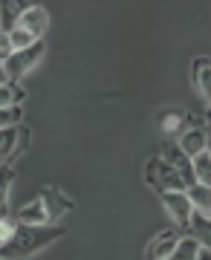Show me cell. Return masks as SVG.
I'll return each mask as SVG.
<instances>
[{
	"label": "cell",
	"instance_id": "obj_20",
	"mask_svg": "<svg viewBox=\"0 0 211 260\" xmlns=\"http://www.w3.org/2000/svg\"><path fill=\"white\" fill-rule=\"evenodd\" d=\"M159 121H162V130H165L168 136H174V133H179L185 124V113L179 110H165L162 116H159Z\"/></svg>",
	"mask_w": 211,
	"mask_h": 260
},
{
	"label": "cell",
	"instance_id": "obj_10",
	"mask_svg": "<svg viewBox=\"0 0 211 260\" xmlns=\"http://www.w3.org/2000/svg\"><path fill=\"white\" fill-rule=\"evenodd\" d=\"M41 200H44V208H46V217H49V223H55L61 214L73 208V203H70V200H67L61 191H58V188H44Z\"/></svg>",
	"mask_w": 211,
	"mask_h": 260
},
{
	"label": "cell",
	"instance_id": "obj_19",
	"mask_svg": "<svg viewBox=\"0 0 211 260\" xmlns=\"http://www.w3.org/2000/svg\"><path fill=\"white\" fill-rule=\"evenodd\" d=\"M20 102H23V90L18 84H3L0 87V110L3 107H20Z\"/></svg>",
	"mask_w": 211,
	"mask_h": 260
},
{
	"label": "cell",
	"instance_id": "obj_29",
	"mask_svg": "<svg viewBox=\"0 0 211 260\" xmlns=\"http://www.w3.org/2000/svg\"><path fill=\"white\" fill-rule=\"evenodd\" d=\"M208 121H211V104H208Z\"/></svg>",
	"mask_w": 211,
	"mask_h": 260
},
{
	"label": "cell",
	"instance_id": "obj_2",
	"mask_svg": "<svg viewBox=\"0 0 211 260\" xmlns=\"http://www.w3.org/2000/svg\"><path fill=\"white\" fill-rule=\"evenodd\" d=\"M145 182L154 188L159 197L168 194V191H185V188H188V185H185V179L179 177L168 162H162L159 156L147 159V162H145Z\"/></svg>",
	"mask_w": 211,
	"mask_h": 260
},
{
	"label": "cell",
	"instance_id": "obj_3",
	"mask_svg": "<svg viewBox=\"0 0 211 260\" xmlns=\"http://www.w3.org/2000/svg\"><path fill=\"white\" fill-rule=\"evenodd\" d=\"M44 52H46V47H44V41H38L35 47H29V49H23V52H15V55L3 64V70H6V78H9V84H15L20 78L23 73H29L32 67L44 58Z\"/></svg>",
	"mask_w": 211,
	"mask_h": 260
},
{
	"label": "cell",
	"instance_id": "obj_18",
	"mask_svg": "<svg viewBox=\"0 0 211 260\" xmlns=\"http://www.w3.org/2000/svg\"><path fill=\"white\" fill-rule=\"evenodd\" d=\"M197 249H200V243L194 240L191 234H188V237H179L176 249L171 251V257H168V260H194V257H197Z\"/></svg>",
	"mask_w": 211,
	"mask_h": 260
},
{
	"label": "cell",
	"instance_id": "obj_12",
	"mask_svg": "<svg viewBox=\"0 0 211 260\" xmlns=\"http://www.w3.org/2000/svg\"><path fill=\"white\" fill-rule=\"evenodd\" d=\"M26 6L29 3H12V0L0 3V32H3V35L15 32V26H18L20 15L26 12Z\"/></svg>",
	"mask_w": 211,
	"mask_h": 260
},
{
	"label": "cell",
	"instance_id": "obj_14",
	"mask_svg": "<svg viewBox=\"0 0 211 260\" xmlns=\"http://www.w3.org/2000/svg\"><path fill=\"white\" fill-rule=\"evenodd\" d=\"M185 194H188V200H191L194 211H200V214H211V185L194 182V185L185 188Z\"/></svg>",
	"mask_w": 211,
	"mask_h": 260
},
{
	"label": "cell",
	"instance_id": "obj_21",
	"mask_svg": "<svg viewBox=\"0 0 211 260\" xmlns=\"http://www.w3.org/2000/svg\"><path fill=\"white\" fill-rule=\"evenodd\" d=\"M9 41H12V49H15V52H23V49H29V47H35L38 44V38L29 35V32H23V29L9 32Z\"/></svg>",
	"mask_w": 211,
	"mask_h": 260
},
{
	"label": "cell",
	"instance_id": "obj_9",
	"mask_svg": "<svg viewBox=\"0 0 211 260\" xmlns=\"http://www.w3.org/2000/svg\"><path fill=\"white\" fill-rule=\"evenodd\" d=\"M179 150H183L188 159L194 156H200L202 150H208L205 148V127H188L179 133Z\"/></svg>",
	"mask_w": 211,
	"mask_h": 260
},
{
	"label": "cell",
	"instance_id": "obj_11",
	"mask_svg": "<svg viewBox=\"0 0 211 260\" xmlns=\"http://www.w3.org/2000/svg\"><path fill=\"white\" fill-rule=\"evenodd\" d=\"M15 217H18L20 225H49V217H46V208H44V200L41 197L32 200L29 205H23Z\"/></svg>",
	"mask_w": 211,
	"mask_h": 260
},
{
	"label": "cell",
	"instance_id": "obj_17",
	"mask_svg": "<svg viewBox=\"0 0 211 260\" xmlns=\"http://www.w3.org/2000/svg\"><path fill=\"white\" fill-rule=\"evenodd\" d=\"M191 165H194V179L202 182V185H211V153L208 150H202L200 156H194Z\"/></svg>",
	"mask_w": 211,
	"mask_h": 260
},
{
	"label": "cell",
	"instance_id": "obj_31",
	"mask_svg": "<svg viewBox=\"0 0 211 260\" xmlns=\"http://www.w3.org/2000/svg\"><path fill=\"white\" fill-rule=\"evenodd\" d=\"M0 35H3V32H0Z\"/></svg>",
	"mask_w": 211,
	"mask_h": 260
},
{
	"label": "cell",
	"instance_id": "obj_25",
	"mask_svg": "<svg viewBox=\"0 0 211 260\" xmlns=\"http://www.w3.org/2000/svg\"><path fill=\"white\" fill-rule=\"evenodd\" d=\"M15 229H18V225H12V220H0V246L15 234Z\"/></svg>",
	"mask_w": 211,
	"mask_h": 260
},
{
	"label": "cell",
	"instance_id": "obj_22",
	"mask_svg": "<svg viewBox=\"0 0 211 260\" xmlns=\"http://www.w3.org/2000/svg\"><path fill=\"white\" fill-rule=\"evenodd\" d=\"M20 107H3L0 110V130H6V127H18V121H20Z\"/></svg>",
	"mask_w": 211,
	"mask_h": 260
},
{
	"label": "cell",
	"instance_id": "obj_15",
	"mask_svg": "<svg viewBox=\"0 0 211 260\" xmlns=\"http://www.w3.org/2000/svg\"><path fill=\"white\" fill-rule=\"evenodd\" d=\"M15 182V168L0 165V220H9V188Z\"/></svg>",
	"mask_w": 211,
	"mask_h": 260
},
{
	"label": "cell",
	"instance_id": "obj_1",
	"mask_svg": "<svg viewBox=\"0 0 211 260\" xmlns=\"http://www.w3.org/2000/svg\"><path fill=\"white\" fill-rule=\"evenodd\" d=\"M61 237H64V229H58V225H18L15 234L0 246V257H6V260L29 257L35 251L52 246Z\"/></svg>",
	"mask_w": 211,
	"mask_h": 260
},
{
	"label": "cell",
	"instance_id": "obj_26",
	"mask_svg": "<svg viewBox=\"0 0 211 260\" xmlns=\"http://www.w3.org/2000/svg\"><path fill=\"white\" fill-rule=\"evenodd\" d=\"M194 260H211V249L200 246V249H197V257H194Z\"/></svg>",
	"mask_w": 211,
	"mask_h": 260
},
{
	"label": "cell",
	"instance_id": "obj_8",
	"mask_svg": "<svg viewBox=\"0 0 211 260\" xmlns=\"http://www.w3.org/2000/svg\"><path fill=\"white\" fill-rule=\"evenodd\" d=\"M176 243H179V234H176L174 229H168V232L156 234L154 240H150L145 257L147 260H168V257H171V251L176 249Z\"/></svg>",
	"mask_w": 211,
	"mask_h": 260
},
{
	"label": "cell",
	"instance_id": "obj_5",
	"mask_svg": "<svg viewBox=\"0 0 211 260\" xmlns=\"http://www.w3.org/2000/svg\"><path fill=\"white\" fill-rule=\"evenodd\" d=\"M159 159H162V162H168V165L174 168L176 174L185 179V185H194V182H197V179H194V165H191V159H188L183 150H179V145H174V142H165V145H162V153H159Z\"/></svg>",
	"mask_w": 211,
	"mask_h": 260
},
{
	"label": "cell",
	"instance_id": "obj_30",
	"mask_svg": "<svg viewBox=\"0 0 211 260\" xmlns=\"http://www.w3.org/2000/svg\"><path fill=\"white\" fill-rule=\"evenodd\" d=\"M0 260H6V257H0Z\"/></svg>",
	"mask_w": 211,
	"mask_h": 260
},
{
	"label": "cell",
	"instance_id": "obj_28",
	"mask_svg": "<svg viewBox=\"0 0 211 260\" xmlns=\"http://www.w3.org/2000/svg\"><path fill=\"white\" fill-rule=\"evenodd\" d=\"M3 84H9V78H6V70H3V64H0V87Z\"/></svg>",
	"mask_w": 211,
	"mask_h": 260
},
{
	"label": "cell",
	"instance_id": "obj_6",
	"mask_svg": "<svg viewBox=\"0 0 211 260\" xmlns=\"http://www.w3.org/2000/svg\"><path fill=\"white\" fill-rule=\"evenodd\" d=\"M191 81H194V90L205 104H211V58H194L191 64Z\"/></svg>",
	"mask_w": 211,
	"mask_h": 260
},
{
	"label": "cell",
	"instance_id": "obj_16",
	"mask_svg": "<svg viewBox=\"0 0 211 260\" xmlns=\"http://www.w3.org/2000/svg\"><path fill=\"white\" fill-rule=\"evenodd\" d=\"M18 133L20 127H6L0 130V165H6L15 153V145H18Z\"/></svg>",
	"mask_w": 211,
	"mask_h": 260
},
{
	"label": "cell",
	"instance_id": "obj_27",
	"mask_svg": "<svg viewBox=\"0 0 211 260\" xmlns=\"http://www.w3.org/2000/svg\"><path fill=\"white\" fill-rule=\"evenodd\" d=\"M205 148H208V153H211V121L205 124Z\"/></svg>",
	"mask_w": 211,
	"mask_h": 260
},
{
	"label": "cell",
	"instance_id": "obj_24",
	"mask_svg": "<svg viewBox=\"0 0 211 260\" xmlns=\"http://www.w3.org/2000/svg\"><path fill=\"white\" fill-rule=\"evenodd\" d=\"M12 55H15V49H12L9 35H0V64H6V61H9Z\"/></svg>",
	"mask_w": 211,
	"mask_h": 260
},
{
	"label": "cell",
	"instance_id": "obj_13",
	"mask_svg": "<svg viewBox=\"0 0 211 260\" xmlns=\"http://www.w3.org/2000/svg\"><path fill=\"white\" fill-rule=\"evenodd\" d=\"M188 234H191L200 246L211 249V217H208V214L194 211L191 214V223H188Z\"/></svg>",
	"mask_w": 211,
	"mask_h": 260
},
{
	"label": "cell",
	"instance_id": "obj_4",
	"mask_svg": "<svg viewBox=\"0 0 211 260\" xmlns=\"http://www.w3.org/2000/svg\"><path fill=\"white\" fill-rule=\"evenodd\" d=\"M162 203H165L168 214L174 217V223L188 232V223H191V214H194V205L188 200V194L185 191H168V194H162Z\"/></svg>",
	"mask_w": 211,
	"mask_h": 260
},
{
	"label": "cell",
	"instance_id": "obj_23",
	"mask_svg": "<svg viewBox=\"0 0 211 260\" xmlns=\"http://www.w3.org/2000/svg\"><path fill=\"white\" fill-rule=\"evenodd\" d=\"M26 148H29V130H26V127H20V133H18V145H15V153H12V159L6 162V165L15 168V159H18Z\"/></svg>",
	"mask_w": 211,
	"mask_h": 260
},
{
	"label": "cell",
	"instance_id": "obj_7",
	"mask_svg": "<svg viewBox=\"0 0 211 260\" xmlns=\"http://www.w3.org/2000/svg\"><path fill=\"white\" fill-rule=\"evenodd\" d=\"M46 26H49V15H46V9L44 6H32V3H29L15 29H23V32H29V35H35L38 41H41V35L46 32Z\"/></svg>",
	"mask_w": 211,
	"mask_h": 260
}]
</instances>
